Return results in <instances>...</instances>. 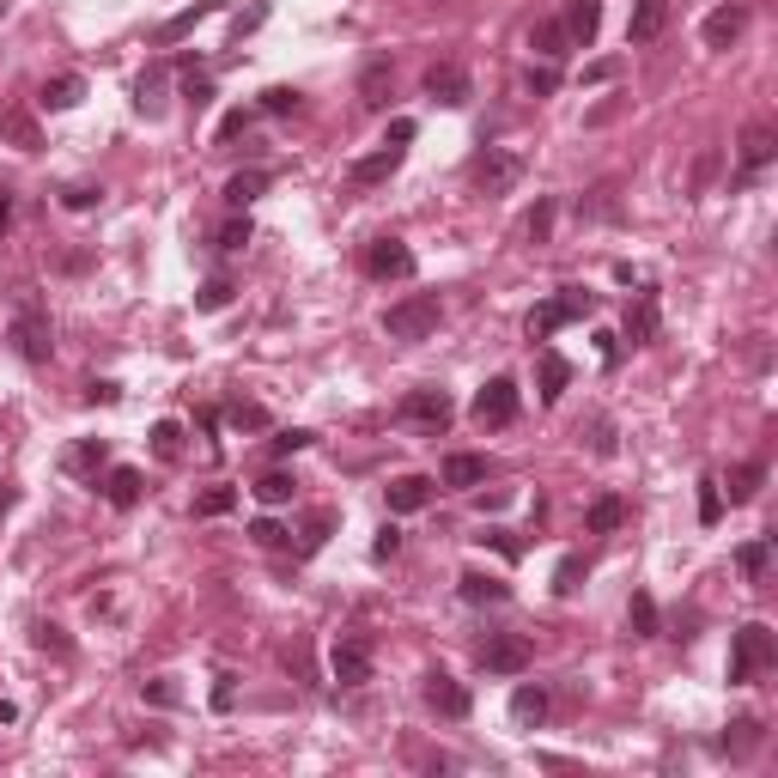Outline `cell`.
I'll return each mask as SVG.
<instances>
[{
    "label": "cell",
    "instance_id": "f546056e",
    "mask_svg": "<svg viewBox=\"0 0 778 778\" xmlns=\"http://www.w3.org/2000/svg\"><path fill=\"white\" fill-rule=\"evenodd\" d=\"M80 98H86V80H80V73H55V80L43 86V104H49V110H73Z\"/></svg>",
    "mask_w": 778,
    "mask_h": 778
},
{
    "label": "cell",
    "instance_id": "1f68e13d",
    "mask_svg": "<svg viewBox=\"0 0 778 778\" xmlns=\"http://www.w3.org/2000/svg\"><path fill=\"white\" fill-rule=\"evenodd\" d=\"M760 487H766V462H742V469H730V505H748Z\"/></svg>",
    "mask_w": 778,
    "mask_h": 778
},
{
    "label": "cell",
    "instance_id": "d6986e66",
    "mask_svg": "<svg viewBox=\"0 0 778 778\" xmlns=\"http://www.w3.org/2000/svg\"><path fill=\"white\" fill-rule=\"evenodd\" d=\"M140 493H146V475H140V469H128V462H122V469H110V475H104V499H110L116 511L140 505Z\"/></svg>",
    "mask_w": 778,
    "mask_h": 778
},
{
    "label": "cell",
    "instance_id": "44dd1931",
    "mask_svg": "<svg viewBox=\"0 0 778 778\" xmlns=\"http://www.w3.org/2000/svg\"><path fill=\"white\" fill-rule=\"evenodd\" d=\"M627 341H633V347L657 341V292H639V298L627 304Z\"/></svg>",
    "mask_w": 778,
    "mask_h": 778
},
{
    "label": "cell",
    "instance_id": "7c38bea8",
    "mask_svg": "<svg viewBox=\"0 0 778 778\" xmlns=\"http://www.w3.org/2000/svg\"><path fill=\"white\" fill-rule=\"evenodd\" d=\"M420 693H426V706H432L438 718H469V687H462L456 675H444V669H432Z\"/></svg>",
    "mask_w": 778,
    "mask_h": 778
},
{
    "label": "cell",
    "instance_id": "603a6c76",
    "mask_svg": "<svg viewBox=\"0 0 778 778\" xmlns=\"http://www.w3.org/2000/svg\"><path fill=\"white\" fill-rule=\"evenodd\" d=\"M165 80H171V67H165V61L140 73V86H134V104H140V116H159V110H165Z\"/></svg>",
    "mask_w": 778,
    "mask_h": 778
},
{
    "label": "cell",
    "instance_id": "6125c7cd",
    "mask_svg": "<svg viewBox=\"0 0 778 778\" xmlns=\"http://www.w3.org/2000/svg\"><path fill=\"white\" fill-rule=\"evenodd\" d=\"M481 541H493V548H499V554H511V560H517V541H511V535H505V529H487V535H481Z\"/></svg>",
    "mask_w": 778,
    "mask_h": 778
},
{
    "label": "cell",
    "instance_id": "680465c9",
    "mask_svg": "<svg viewBox=\"0 0 778 778\" xmlns=\"http://www.w3.org/2000/svg\"><path fill=\"white\" fill-rule=\"evenodd\" d=\"M396 548H402V535H396V529H383V535H377V548H371V554H377V560H396Z\"/></svg>",
    "mask_w": 778,
    "mask_h": 778
},
{
    "label": "cell",
    "instance_id": "8fae6325",
    "mask_svg": "<svg viewBox=\"0 0 778 778\" xmlns=\"http://www.w3.org/2000/svg\"><path fill=\"white\" fill-rule=\"evenodd\" d=\"M426 98H438V104H469V67L462 61H432L426 67Z\"/></svg>",
    "mask_w": 778,
    "mask_h": 778
},
{
    "label": "cell",
    "instance_id": "bcb514c9",
    "mask_svg": "<svg viewBox=\"0 0 778 778\" xmlns=\"http://www.w3.org/2000/svg\"><path fill=\"white\" fill-rule=\"evenodd\" d=\"M724 517V493H718V481H699V523H718Z\"/></svg>",
    "mask_w": 778,
    "mask_h": 778
},
{
    "label": "cell",
    "instance_id": "be15d7a7",
    "mask_svg": "<svg viewBox=\"0 0 778 778\" xmlns=\"http://www.w3.org/2000/svg\"><path fill=\"white\" fill-rule=\"evenodd\" d=\"M262 19H268V7H250V13H244V19H238V37H244V31H256V25H262Z\"/></svg>",
    "mask_w": 778,
    "mask_h": 778
},
{
    "label": "cell",
    "instance_id": "60d3db41",
    "mask_svg": "<svg viewBox=\"0 0 778 778\" xmlns=\"http://www.w3.org/2000/svg\"><path fill=\"white\" fill-rule=\"evenodd\" d=\"M584 572H590V566H584V554H566V560L554 566V590H560V596H572V590L584 584Z\"/></svg>",
    "mask_w": 778,
    "mask_h": 778
},
{
    "label": "cell",
    "instance_id": "ab89813d",
    "mask_svg": "<svg viewBox=\"0 0 778 778\" xmlns=\"http://www.w3.org/2000/svg\"><path fill=\"white\" fill-rule=\"evenodd\" d=\"M231 505H238V487H225V481H219V487H207V493L195 499V517H225Z\"/></svg>",
    "mask_w": 778,
    "mask_h": 778
},
{
    "label": "cell",
    "instance_id": "f6af8a7d",
    "mask_svg": "<svg viewBox=\"0 0 778 778\" xmlns=\"http://www.w3.org/2000/svg\"><path fill=\"white\" fill-rule=\"evenodd\" d=\"M523 231H529L535 244L548 238V231H554V201H535V207H529V219H523Z\"/></svg>",
    "mask_w": 778,
    "mask_h": 778
},
{
    "label": "cell",
    "instance_id": "7a4b0ae2",
    "mask_svg": "<svg viewBox=\"0 0 778 778\" xmlns=\"http://www.w3.org/2000/svg\"><path fill=\"white\" fill-rule=\"evenodd\" d=\"M772 657H778V639H772V627H760V620H748V627L730 639V681L736 687H748V681H760L766 669H772Z\"/></svg>",
    "mask_w": 778,
    "mask_h": 778
},
{
    "label": "cell",
    "instance_id": "db71d44e",
    "mask_svg": "<svg viewBox=\"0 0 778 778\" xmlns=\"http://www.w3.org/2000/svg\"><path fill=\"white\" fill-rule=\"evenodd\" d=\"M554 86H560V73H554V67H529V92H535V98H548Z\"/></svg>",
    "mask_w": 778,
    "mask_h": 778
},
{
    "label": "cell",
    "instance_id": "c3c4849f",
    "mask_svg": "<svg viewBox=\"0 0 778 778\" xmlns=\"http://www.w3.org/2000/svg\"><path fill=\"white\" fill-rule=\"evenodd\" d=\"M73 213H86V207H98L104 201V189H92V183H67V195H61Z\"/></svg>",
    "mask_w": 778,
    "mask_h": 778
},
{
    "label": "cell",
    "instance_id": "8992f818",
    "mask_svg": "<svg viewBox=\"0 0 778 778\" xmlns=\"http://www.w3.org/2000/svg\"><path fill=\"white\" fill-rule=\"evenodd\" d=\"M517 408H523V402H517V383H511V377H493V383H481V396H475L469 414H475L481 432H499V426L517 420Z\"/></svg>",
    "mask_w": 778,
    "mask_h": 778
},
{
    "label": "cell",
    "instance_id": "5bb4252c",
    "mask_svg": "<svg viewBox=\"0 0 778 778\" xmlns=\"http://www.w3.org/2000/svg\"><path fill=\"white\" fill-rule=\"evenodd\" d=\"M669 0H639L633 7V19H627V43H657L663 31H669Z\"/></svg>",
    "mask_w": 778,
    "mask_h": 778
},
{
    "label": "cell",
    "instance_id": "52a82bcc",
    "mask_svg": "<svg viewBox=\"0 0 778 778\" xmlns=\"http://www.w3.org/2000/svg\"><path fill=\"white\" fill-rule=\"evenodd\" d=\"M329 675H335L341 687H365V681H371V639H365V633H347V639L329 651Z\"/></svg>",
    "mask_w": 778,
    "mask_h": 778
},
{
    "label": "cell",
    "instance_id": "5b68a950",
    "mask_svg": "<svg viewBox=\"0 0 778 778\" xmlns=\"http://www.w3.org/2000/svg\"><path fill=\"white\" fill-rule=\"evenodd\" d=\"M475 657H481L487 675H523V669L535 663V645H529L523 633H487Z\"/></svg>",
    "mask_w": 778,
    "mask_h": 778
},
{
    "label": "cell",
    "instance_id": "9f6ffc18",
    "mask_svg": "<svg viewBox=\"0 0 778 778\" xmlns=\"http://www.w3.org/2000/svg\"><path fill=\"white\" fill-rule=\"evenodd\" d=\"M310 444V432H280L274 438V456H292V450H304Z\"/></svg>",
    "mask_w": 778,
    "mask_h": 778
},
{
    "label": "cell",
    "instance_id": "9a60e30c",
    "mask_svg": "<svg viewBox=\"0 0 778 778\" xmlns=\"http://www.w3.org/2000/svg\"><path fill=\"white\" fill-rule=\"evenodd\" d=\"M402 152H408V146H389V140H383L377 152H365V159L353 165V183H359V189H371V183H389V177H396V165H402Z\"/></svg>",
    "mask_w": 778,
    "mask_h": 778
},
{
    "label": "cell",
    "instance_id": "94428289",
    "mask_svg": "<svg viewBox=\"0 0 778 778\" xmlns=\"http://www.w3.org/2000/svg\"><path fill=\"white\" fill-rule=\"evenodd\" d=\"M614 73H620V61H596V67L584 73V80H590V86H602V80H614Z\"/></svg>",
    "mask_w": 778,
    "mask_h": 778
},
{
    "label": "cell",
    "instance_id": "ffe728a7",
    "mask_svg": "<svg viewBox=\"0 0 778 778\" xmlns=\"http://www.w3.org/2000/svg\"><path fill=\"white\" fill-rule=\"evenodd\" d=\"M742 31H748V7H718L706 19V49H730Z\"/></svg>",
    "mask_w": 778,
    "mask_h": 778
},
{
    "label": "cell",
    "instance_id": "8d00e7d4",
    "mask_svg": "<svg viewBox=\"0 0 778 778\" xmlns=\"http://www.w3.org/2000/svg\"><path fill=\"white\" fill-rule=\"evenodd\" d=\"M292 493H298V481H292L286 469H268V475L256 481V499H262V505H286Z\"/></svg>",
    "mask_w": 778,
    "mask_h": 778
},
{
    "label": "cell",
    "instance_id": "7402d4cb",
    "mask_svg": "<svg viewBox=\"0 0 778 778\" xmlns=\"http://www.w3.org/2000/svg\"><path fill=\"white\" fill-rule=\"evenodd\" d=\"M596 31H602V0H572V7H566V37L590 49Z\"/></svg>",
    "mask_w": 778,
    "mask_h": 778
},
{
    "label": "cell",
    "instance_id": "7bdbcfd3",
    "mask_svg": "<svg viewBox=\"0 0 778 778\" xmlns=\"http://www.w3.org/2000/svg\"><path fill=\"white\" fill-rule=\"evenodd\" d=\"M195 304H201V310H225V304H231V280H225V274H213V280H201V292H195Z\"/></svg>",
    "mask_w": 778,
    "mask_h": 778
},
{
    "label": "cell",
    "instance_id": "681fc988",
    "mask_svg": "<svg viewBox=\"0 0 778 778\" xmlns=\"http://www.w3.org/2000/svg\"><path fill=\"white\" fill-rule=\"evenodd\" d=\"M250 535H256V548H286V529H280L274 517H256V523H250Z\"/></svg>",
    "mask_w": 778,
    "mask_h": 778
},
{
    "label": "cell",
    "instance_id": "9c48e42d",
    "mask_svg": "<svg viewBox=\"0 0 778 778\" xmlns=\"http://www.w3.org/2000/svg\"><path fill=\"white\" fill-rule=\"evenodd\" d=\"M517 177H523V159H517V152H499V146H487L481 159H475V189H481V195H505Z\"/></svg>",
    "mask_w": 778,
    "mask_h": 778
},
{
    "label": "cell",
    "instance_id": "d590c367",
    "mask_svg": "<svg viewBox=\"0 0 778 778\" xmlns=\"http://www.w3.org/2000/svg\"><path fill=\"white\" fill-rule=\"evenodd\" d=\"M736 566H742V578H748V584H760V578H766V566H772V541H766V535H760V541H748V548L736 554Z\"/></svg>",
    "mask_w": 778,
    "mask_h": 778
},
{
    "label": "cell",
    "instance_id": "277c9868",
    "mask_svg": "<svg viewBox=\"0 0 778 778\" xmlns=\"http://www.w3.org/2000/svg\"><path fill=\"white\" fill-rule=\"evenodd\" d=\"M13 347H19V359H25V365H43V359H49V347H55V341H49V310L37 304V292H25V298H19V317H13Z\"/></svg>",
    "mask_w": 778,
    "mask_h": 778
},
{
    "label": "cell",
    "instance_id": "3957f363",
    "mask_svg": "<svg viewBox=\"0 0 778 778\" xmlns=\"http://www.w3.org/2000/svg\"><path fill=\"white\" fill-rule=\"evenodd\" d=\"M590 310H596V292H584V286H566V292H554L548 304H535V310H529V341H548L554 329H566V323L590 317Z\"/></svg>",
    "mask_w": 778,
    "mask_h": 778
},
{
    "label": "cell",
    "instance_id": "816d5d0a",
    "mask_svg": "<svg viewBox=\"0 0 778 778\" xmlns=\"http://www.w3.org/2000/svg\"><path fill=\"white\" fill-rule=\"evenodd\" d=\"M250 122H256V110H231V116L219 122V146H231V140H238V134H244Z\"/></svg>",
    "mask_w": 778,
    "mask_h": 778
},
{
    "label": "cell",
    "instance_id": "e7e4bbea",
    "mask_svg": "<svg viewBox=\"0 0 778 778\" xmlns=\"http://www.w3.org/2000/svg\"><path fill=\"white\" fill-rule=\"evenodd\" d=\"M7 225H13V195H0V238H7Z\"/></svg>",
    "mask_w": 778,
    "mask_h": 778
},
{
    "label": "cell",
    "instance_id": "f5cc1de1",
    "mask_svg": "<svg viewBox=\"0 0 778 778\" xmlns=\"http://www.w3.org/2000/svg\"><path fill=\"white\" fill-rule=\"evenodd\" d=\"M183 98H189V110L213 104V80H195V73H189V80H183Z\"/></svg>",
    "mask_w": 778,
    "mask_h": 778
},
{
    "label": "cell",
    "instance_id": "74e56055",
    "mask_svg": "<svg viewBox=\"0 0 778 778\" xmlns=\"http://www.w3.org/2000/svg\"><path fill=\"white\" fill-rule=\"evenodd\" d=\"M152 456H159V462H177V456H183V426H177V420H159V426H152Z\"/></svg>",
    "mask_w": 778,
    "mask_h": 778
},
{
    "label": "cell",
    "instance_id": "f1b7e54d",
    "mask_svg": "<svg viewBox=\"0 0 778 778\" xmlns=\"http://www.w3.org/2000/svg\"><path fill=\"white\" fill-rule=\"evenodd\" d=\"M511 718H517L523 730H535L541 718H548V693H541V687H517V693H511Z\"/></svg>",
    "mask_w": 778,
    "mask_h": 778
},
{
    "label": "cell",
    "instance_id": "6da1fadb",
    "mask_svg": "<svg viewBox=\"0 0 778 778\" xmlns=\"http://www.w3.org/2000/svg\"><path fill=\"white\" fill-rule=\"evenodd\" d=\"M438 323H444L438 292H408V298H396L383 310V335L389 341H426V335H438Z\"/></svg>",
    "mask_w": 778,
    "mask_h": 778
},
{
    "label": "cell",
    "instance_id": "e0dca14e",
    "mask_svg": "<svg viewBox=\"0 0 778 778\" xmlns=\"http://www.w3.org/2000/svg\"><path fill=\"white\" fill-rule=\"evenodd\" d=\"M481 481H487V456H475V450H456V456H444V487L469 493V487H481Z\"/></svg>",
    "mask_w": 778,
    "mask_h": 778
},
{
    "label": "cell",
    "instance_id": "4316f807",
    "mask_svg": "<svg viewBox=\"0 0 778 778\" xmlns=\"http://www.w3.org/2000/svg\"><path fill=\"white\" fill-rule=\"evenodd\" d=\"M584 523H590V535H614L620 523H627V499H620V493H602Z\"/></svg>",
    "mask_w": 778,
    "mask_h": 778
},
{
    "label": "cell",
    "instance_id": "d4e9b609",
    "mask_svg": "<svg viewBox=\"0 0 778 778\" xmlns=\"http://www.w3.org/2000/svg\"><path fill=\"white\" fill-rule=\"evenodd\" d=\"M529 49H535V55H548V61H566V55H572V37H566L560 19H541V25L529 31Z\"/></svg>",
    "mask_w": 778,
    "mask_h": 778
},
{
    "label": "cell",
    "instance_id": "7dc6e473",
    "mask_svg": "<svg viewBox=\"0 0 778 778\" xmlns=\"http://www.w3.org/2000/svg\"><path fill=\"white\" fill-rule=\"evenodd\" d=\"M262 110H268V116H286V110H298V92H292V86H268V92H262Z\"/></svg>",
    "mask_w": 778,
    "mask_h": 778
},
{
    "label": "cell",
    "instance_id": "83f0119b",
    "mask_svg": "<svg viewBox=\"0 0 778 778\" xmlns=\"http://www.w3.org/2000/svg\"><path fill=\"white\" fill-rule=\"evenodd\" d=\"M104 456H110V444L104 438H80L61 462H67V475H92V469H104Z\"/></svg>",
    "mask_w": 778,
    "mask_h": 778
},
{
    "label": "cell",
    "instance_id": "e575fe53",
    "mask_svg": "<svg viewBox=\"0 0 778 778\" xmlns=\"http://www.w3.org/2000/svg\"><path fill=\"white\" fill-rule=\"evenodd\" d=\"M505 596H511V584L481 578V572H462V602H505Z\"/></svg>",
    "mask_w": 778,
    "mask_h": 778
},
{
    "label": "cell",
    "instance_id": "484cf974",
    "mask_svg": "<svg viewBox=\"0 0 778 778\" xmlns=\"http://www.w3.org/2000/svg\"><path fill=\"white\" fill-rule=\"evenodd\" d=\"M0 140H13L19 152H37V146H43V134H37V122H31L25 110H0Z\"/></svg>",
    "mask_w": 778,
    "mask_h": 778
},
{
    "label": "cell",
    "instance_id": "03108f58",
    "mask_svg": "<svg viewBox=\"0 0 778 778\" xmlns=\"http://www.w3.org/2000/svg\"><path fill=\"white\" fill-rule=\"evenodd\" d=\"M7 505H13V487H0V511H7Z\"/></svg>",
    "mask_w": 778,
    "mask_h": 778
},
{
    "label": "cell",
    "instance_id": "ee69618b",
    "mask_svg": "<svg viewBox=\"0 0 778 778\" xmlns=\"http://www.w3.org/2000/svg\"><path fill=\"white\" fill-rule=\"evenodd\" d=\"M329 529H335V511H310V523H304V554H317L323 541H329Z\"/></svg>",
    "mask_w": 778,
    "mask_h": 778
},
{
    "label": "cell",
    "instance_id": "cb8c5ba5",
    "mask_svg": "<svg viewBox=\"0 0 778 778\" xmlns=\"http://www.w3.org/2000/svg\"><path fill=\"white\" fill-rule=\"evenodd\" d=\"M572 383V359H560L554 347H541V402H560Z\"/></svg>",
    "mask_w": 778,
    "mask_h": 778
},
{
    "label": "cell",
    "instance_id": "f907efd6",
    "mask_svg": "<svg viewBox=\"0 0 778 778\" xmlns=\"http://www.w3.org/2000/svg\"><path fill=\"white\" fill-rule=\"evenodd\" d=\"M250 244V219H225L219 225V250H244Z\"/></svg>",
    "mask_w": 778,
    "mask_h": 778
},
{
    "label": "cell",
    "instance_id": "b9f144b4",
    "mask_svg": "<svg viewBox=\"0 0 778 778\" xmlns=\"http://www.w3.org/2000/svg\"><path fill=\"white\" fill-rule=\"evenodd\" d=\"M225 420L238 426V432H262V426H268V408H256V402H231Z\"/></svg>",
    "mask_w": 778,
    "mask_h": 778
},
{
    "label": "cell",
    "instance_id": "f35d334b",
    "mask_svg": "<svg viewBox=\"0 0 778 778\" xmlns=\"http://www.w3.org/2000/svg\"><path fill=\"white\" fill-rule=\"evenodd\" d=\"M627 627H633V639H651V633H657V602H651L645 590H639L633 608H627Z\"/></svg>",
    "mask_w": 778,
    "mask_h": 778
},
{
    "label": "cell",
    "instance_id": "003e7915",
    "mask_svg": "<svg viewBox=\"0 0 778 778\" xmlns=\"http://www.w3.org/2000/svg\"><path fill=\"white\" fill-rule=\"evenodd\" d=\"M0 7H7V0H0Z\"/></svg>",
    "mask_w": 778,
    "mask_h": 778
},
{
    "label": "cell",
    "instance_id": "ba28073f",
    "mask_svg": "<svg viewBox=\"0 0 778 778\" xmlns=\"http://www.w3.org/2000/svg\"><path fill=\"white\" fill-rule=\"evenodd\" d=\"M450 414H456V408H450L444 389H408V396H402V420L420 426V432H444Z\"/></svg>",
    "mask_w": 778,
    "mask_h": 778
},
{
    "label": "cell",
    "instance_id": "d6a6232c",
    "mask_svg": "<svg viewBox=\"0 0 778 778\" xmlns=\"http://www.w3.org/2000/svg\"><path fill=\"white\" fill-rule=\"evenodd\" d=\"M718 748H724V754H736V760H742V754H754V748H760V718H736V724H730V736H724Z\"/></svg>",
    "mask_w": 778,
    "mask_h": 778
},
{
    "label": "cell",
    "instance_id": "4dcf8cb0",
    "mask_svg": "<svg viewBox=\"0 0 778 778\" xmlns=\"http://www.w3.org/2000/svg\"><path fill=\"white\" fill-rule=\"evenodd\" d=\"M359 104H371V110L389 104V61H371V67L359 73Z\"/></svg>",
    "mask_w": 778,
    "mask_h": 778
},
{
    "label": "cell",
    "instance_id": "2e32d148",
    "mask_svg": "<svg viewBox=\"0 0 778 778\" xmlns=\"http://www.w3.org/2000/svg\"><path fill=\"white\" fill-rule=\"evenodd\" d=\"M219 13V0H195V7H183V13H171L165 25H159V43L171 49V43H183V37H195V25H207Z\"/></svg>",
    "mask_w": 778,
    "mask_h": 778
},
{
    "label": "cell",
    "instance_id": "4fadbf2b",
    "mask_svg": "<svg viewBox=\"0 0 778 778\" xmlns=\"http://www.w3.org/2000/svg\"><path fill=\"white\" fill-rule=\"evenodd\" d=\"M772 152H778V134H772L766 122L742 128V183H748V177H760V171L772 165Z\"/></svg>",
    "mask_w": 778,
    "mask_h": 778
},
{
    "label": "cell",
    "instance_id": "ac0fdd59",
    "mask_svg": "<svg viewBox=\"0 0 778 778\" xmlns=\"http://www.w3.org/2000/svg\"><path fill=\"white\" fill-rule=\"evenodd\" d=\"M432 505V481L426 475H396V481H389V511H426Z\"/></svg>",
    "mask_w": 778,
    "mask_h": 778
},
{
    "label": "cell",
    "instance_id": "11a10c76",
    "mask_svg": "<svg viewBox=\"0 0 778 778\" xmlns=\"http://www.w3.org/2000/svg\"><path fill=\"white\" fill-rule=\"evenodd\" d=\"M146 699L152 706H177V687L171 681H146Z\"/></svg>",
    "mask_w": 778,
    "mask_h": 778
},
{
    "label": "cell",
    "instance_id": "91938a15",
    "mask_svg": "<svg viewBox=\"0 0 778 778\" xmlns=\"http://www.w3.org/2000/svg\"><path fill=\"white\" fill-rule=\"evenodd\" d=\"M37 645H43V651H67V639H61V627H37Z\"/></svg>",
    "mask_w": 778,
    "mask_h": 778
},
{
    "label": "cell",
    "instance_id": "30bf717a",
    "mask_svg": "<svg viewBox=\"0 0 778 778\" xmlns=\"http://www.w3.org/2000/svg\"><path fill=\"white\" fill-rule=\"evenodd\" d=\"M365 274H371V280H408V274H414V250H408L402 238H377V244L365 250Z\"/></svg>",
    "mask_w": 778,
    "mask_h": 778
},
{
    "label": "cell",
    "instance_id": "836d02e7",
    "mask_svg": "<svg viewBox=\"0 0 778 778\" xmlns=\"http://www.w3.org/2000/svg\"><path fill=\"white\" fill-rule=\"evenodd\" d=\"M262 189H268V171H238V177L225 183V201H231V207H250Z\"/></svg>",
    "mask_w": 778,
    "mask_h": 778
},
{
    "label": "cell",
    "instance_id": "6f0895ef",
    "mask_svg": "<svg viewBox=\"0 0 778 778\" xmlns=\"http://www.w3.org/2000/svg\"><path fill=\"white\" fill-rule=\"evenodd\" d=\"M383 140H389V146H408V140H414V122H408V116H396V122H389V134H383Z\"/></svg>",
    "mask_w": 778,
    "mask_h": 778
}]
</instances>
